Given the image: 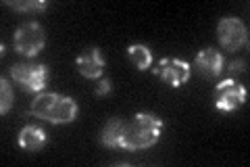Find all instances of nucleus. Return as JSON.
<instances>
[{
	"label": "nucleus",
	"mask_w": 250,
	"mask_h": 167,
	"mask_svg": "<svg viewBox=\"0 0 250 167\" xmlns=\"http://www.w3.org/2000/svg\"><path fill=\"white\" fill-rule=\"evenodd\" d=\"M31 113L50 123H71L77 117V105L73 98L57 92H42L31 102Z\"/></svg>",
	"instance_id": "f257e3e1"
},
{
	"label": "nucleus",
	"mask_w": 250,
	"mask_h": 167,
	"mask_svg": "<svg viewBox=\"0 0 250 167\" xmlns=\"http://www.w3.org/2000/svg\"><path fill=\"white\" fill-rule=\"evenodd\" d=\"M161 132H163V121L159 117L150 113H138L125 128L123 148L127 150L148 148L161 138Z\"/></svg>",
	"instance_id": "f03ea898"
},
{
	"label": "nucleus",
	"mask_w": 250,
	"mask_h": 167,
	"mask_svg": "<svg viewBox=\"0 0 250 167\" xmlns=\"http://www.w3.org/2000/svg\"><path fill=\"white\" fill-rule=\"evenodd\" d=\"M44 44H46L44 29H42L40 23H36V21L19 25L17 31H15V36H13L15 50L19 54H23V57H36V54L44 48Z\"/></svg>",
	"instance_id": "7ed1b4c3"
},
{
	"label": "nucleus",
	"mask_w": 250,
	"mask_h": 167,
	"mask_svg": "<svg viewBox=\"0 0 250 167\" xmlns=\"http://www.w3.org/2000/svg\"><path fill=\"white\" fill-rule=\"evenodd\" d=\"M11 77L27 92H42L48 82V67L46 65H23L17 63L11 69Z\"/></svg>",
	"instance_id": "20e7f679"
},
{
	"label": "nucleus",
	"mask_w": 250,
	"mask_h": 167,
	"mask_svg": "<svg viewBox=\"0 0 250 167\" xmlns=\"http://www.w3.org/2000/svg\"><path fill=\"white\" fill-rule=\"evenodd\" d=\"M217 36L225 50H238L248 44V29L244 23L236 17H223L219 21Z\"/></svg>",
	"instance_id": "39448f33"
},
{
	"label": "nucleus",
	"mask_w": 250,
	"mask_h": 167,
	"mask_svg": "<svg viewBox=\"0 0 250 167\" xmlns=\"http://www.w3.org/2000/svg\"><path fill=\"white\" fill-rule=\"evenodd\" d=\"M246 102V88L233 79H223L215 88V107L219 111H233Z\"/></svg>",
	"instance_id": "423d86ee"
},
{
	"label": "nucleus",
	"mask_w": 250,
	"mask_h": 167,
	"mask_svg": "<svg viewBox=\"0 0 250 167\" xmlns=\"http://www.w3.org/2000/svg\"><path fill=\"white\" fill-rule=\"evenodd\" d=\"M154 73L165 79L169 86L179 88V86L186 84L188 77H190V65L182 59H163L159 63V67L154 69Z\"/></svg>",
	"instance_id": "0eeeda50"
},
{
	"label": "nucleus",
	"mask_w": 250,
	"mask_h": 167,
	"mask_svg": "<svg viewBox=\"0 0 250 167\" xmlns=\"http://www.w3.org/2000/svg\"><path fill=\"white\" fill-rule=\"evenodd\" d=\"M194 67L200 75L205 77H217L223 71V57L213 48H202L196 54V61H194Z\"/></svg>",
	"instance_id": "6e6552de"
},
{
	"label": "nucleus",
	"mask_w": 250,
	"mask_h": 167,
	"mask_svg": "<svg viewBox=\"0 0 250 167\" xmlns=\"http://www.w3.org/2000/svg\"><path fill=\"white\" fill-rule=\"evenodd\" d=\"M77 69H80V73L83 77H100L104 71V61H103V54H100L98 48H90L85 50L83 54H80L75 61Z\"/></svg>",
	"instance_id": "1a4fd4ad"
},
{
	"label": "nucleus",
	"mask_w": 250,
	"mask_h": 167,
	"mask_svg": "<svg viewBox=\"0 0 250 167\" xmlns=\"http://www.w3.org/2000/svg\"><path fill=\"white\" fill-rule=\"evenodd\" d=\"M125 128L127 123L123 119H108L106 125L103 128V134H100V140H103L104 146H111V148H123V138H125Z\"/></svg>",
	"instance_id": "9d476101"
},
{
	"label": "nucleus",
	"mask_w": 250,
	"mask_h": 167,
	"mask_svg": "<svg viewBox=\"0 0 250 167\" xmlns=\"http://www.w3.org/2000/svg\"><path fill=\"white\" fill-rule=\"evenodd\" d=\"M46 144V132L42 128H36V125H25L21 132H19V146L25 148V150H40Z\"/></svg>",
	"instance_id": "9b49d317"
},
{
	"label": "nucleus",
	"mask_w": 250,
	"mask_h": 167,
	"mask_svg": "<svg viewBox=\"0 0 250 167\" xmlns=\"http://www.w3.org/2000/svg\"><path fill=\"white\" fill-rule=\"evenodd\" d=\"M127 57L131 61V65H134L136 69H140V71L148 69L150 63H152V54H150V50H148V46H144V44H131L127 48Z\"/></svg>",
	"instance_id": "f8f14e48"
},
{
	"label": "nucleus",
	"mask_w": 250,
	"mask_h": 167,
	"mask_svg": "<svg viewBox=\"0 0 250 167\" xmlns=\"http://www.w3.org/2000/svg\"><path fill=\"white\" fill-rule=\"evenodd\" d=\"M0 90H2V102H0V111L6 113V111L13 107V90H11L9 82H6V77L0 79Z\"/></svg>",
	"instance_id": "ddd939ff"
},
{
	"label": "nucleus",
	"mask_w": 250,
	"mask_h": 167,
	"mask_svg": "<svg viewBox=\"0 0 250 167\" xmlns=\"http://www.w3.org/2000/svg\"><path fill=\"white\" fill-rule=\"evenodd\" d=\"M6 6H11L15 11H44L46 2L44 0H34V2H6Z\"/></svg>",
	"instance_id": "4468645a"
},
{
	"label": "nucleus",
	"mask_w": 250,
	"mask_h": 167,
	"mask_svg": "<svg viewBox=\"0 0 250 167\" xmlns=\"http://www.w3.org/2000/svg\"><path fill=\"white\" fill-rule=\"evenodd\" d=\"M106 92H111V82H108V79H103V82L96 86V94L103 96V94H106Z\"/></svg>",
	"instance_id": "2eb2a0df"
},
{
	"label": "nucleus",
	"mask_w": 250,
	"mask_h": 167,
	"mask_svg": "<svg viewBox=\"0 0 250 167\" xmlns=\"http://www.w3.org/2000/svg\"><path fill=\"white\" fill-rule=\"evenodd\" d=\"M228 69H229V73H240V71L246 69V63L244 61H233Z\"/></svg>",
	"instance_id": "dca6fc26"
}]
</instances>
